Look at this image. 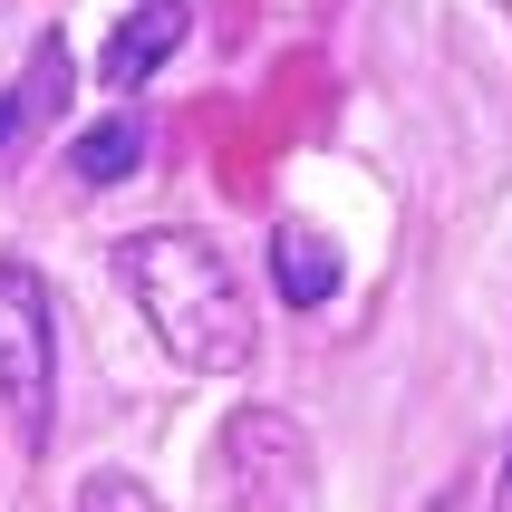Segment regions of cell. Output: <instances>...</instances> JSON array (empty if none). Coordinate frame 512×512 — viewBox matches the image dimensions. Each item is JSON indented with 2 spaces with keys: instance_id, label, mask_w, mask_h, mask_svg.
<instances>
[{
  "instance_id": "obj_1",
  "label": "cell",
  "mask_w": 512,
  "mask_h": 512,
  "mask_svg": "<svg viewBox=\"0 0 512 512\" xmlns=\"http://www.w3.org/2000/svg\"><path fill=\"white\" fill-rule=\"evenodd\" d=\"M116 281H126V300L145 310V329L165 339L174 368L242 377L261 358L252 290H242V271L223 261V242H203V232H184V223H145V232L116 242Z\"/></svg>"
},
{
  "instance_id": "obj_2",
  "label": "cell",
  "mask_w": 512,
  "mask_h": 512,
  "mask_svg": "<svg viewBox=\"0 0 512 512\" xmlns=\"http://www.w3.org/2000/svg\"><path fill=\"white\" fill-rule=\"evenodd\" d=\"M203 484L223 493V512H310V435L290 426L281 406H242L223 435H213V455H203Z\"/></svg>"
},
{
  "instance_id": "obj_3",
  "label": "cell",
  "mask_w": 512,
  "mask_h": 512,
  "mask_svg": "<svg viewBox=\"0 0 512 512\" xmlns=\"http://www.w3.org/2000/svg\"><path fill=\"white\" fill-rule=\"evenodd\" d=\"M49 387H58V329H49V281L29 261H0V406L20 435H49Z\"/></svg>"
},
{
  "instance_id": "obj_4",
  "label": "cell",
  "mask_w": 512,
  "mask_h": 512,
  "mask_svg": "<svg viewBox=\"0 0 512 512\" xmlns=\"http://www.w3.org/2000/svg\"><path fill=\"white\" fill-rule=\"evenodd\" d=\"M184 39H194V0H136V10L116 20V39L97 49V78H107L116 97H136V87L184 49Z\"/></svg>"
},
{
  "instance_id": "obj_5",
  "label": "cell",
  "mask_w": 512,
  "mask_h": 512,
  "mask_svg": "<svg viewBox=\"0 0 512 512\" xmlns=\"http://www.w3.org/2000/svg\"><path fill=\"white\" fill-rule=\"evenodd\" d=\"M145 145H155L145 107H116V116H97V126H78V136H68V184H87V194H107V184H136Z\"/></svg>"
},
{
  "instance_id": "obj_6",
  "label": "cell",
  "mask_w": 512,
  "mask_h": 512,
  "mask_svg": "<svg viewBox=\"0 0 512 512\" xmlns=\"http://www.w3.org/2000/svg\"><path fill=\"white\" fill-rule=\"evenodd\" d=\"M271 281H281L290 310H319V300H339V242L310 223H271Z\"/></svg>"
},
{
  "instance_id": "obj_7",
  "label": "cell",
  "mask_w": 512,
  "mask_h": 512,
  "mask_svg": "<svg viewBox=\"0 0 512 512\" xmlns=\"http://www.w3.org/2000/svg\"><path fill=\"white\" fill-rule=\"evenodd\" d=\"M68 78H78V68H68V49H58V39H39V49H29V68L0 87V155H10L29 126H49V107L68 97Z\"/></svg>"
},
{
  "instance_id": "obj_8",
  "label": "cell",
  "mask_w": 512,
  "mask_h": 512,
  "mask_svg": "<svg viewBox=\"0 0 512 512\" xmlns=\"http://www.w3.org/2000/svg\"><path fill=\"white\" fill-rule=\"evenodd\" d=\"M78 512H165V503H155V484H145V474H126V464H97V474L78 484Z\"/></svg>"
},
{
  "instance_id": "obj_9",
  "label": "cell",
  "mask_w": 512,
  "mask_h": 512,
  "mask_svg": "<svg viewBox=\"0 0 512 512\" xmlns=\"http://www.w3.org/2000/svg\"><path fill=\"white\" fill-rule=\"evenodd\" d=\"M503 512H512V464H503Z\"/></svg>"
}]
</instances>
